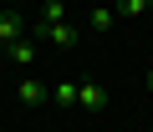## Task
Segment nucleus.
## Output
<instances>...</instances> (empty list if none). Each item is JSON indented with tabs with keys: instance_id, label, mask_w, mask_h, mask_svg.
<instances>
[{
	"instance_id": "8",
	"label": "nucleus",
	"mask_w": 153,
	"mask_h": 132,
	"mask_svg": "<svg viewBox=\"0 0 153 132\" xmlns=\"http://www.w3.org/2000/svg\"><path fill=\"white\" fill-rule=\"evenodd\" d=\"M112 10H117V15H128V21H138V15L148 10V0H117Z\"/></svg>"
},
{
	"instance_id": "6",
	"label": "nucleus",
	"mask_w": 153,
	"mask_h": 132,
	"mask_svg": "<svg viewBox=\"0 0 153 132\" xmlns=\"http://www.w3.org/2000/svg\"><path fill=\"white\" fill-rule=\"evenodd\" d=\"M112 21H117V10H112V5H97V10L87 15V26H92V31H112Z\"/></svg>"
},
{
	"instance_id": "10",
	"label": "nucleus",
	"mask_w": 153,
	"mask_h": 132,
	"mask_svg": "<svg viewBox=\"0 0 153 132\" xmlns=\"http://www.w3.org/2000/svg\"><path fill=\"white\" fill-rule=\"evenodd\" d=\"M148 92H153V71H148Z\"/></svg>"
},
{
	"instance_id": "3",
	"label": "nucleus",
	"mask_w": 153,
	"mask_h": 132,
	"mask_svg": "<svg viewBox=\"0 0 153 132\" xmlns=\"http://www.w3.org/2000/svg\"><path fill=\"white\" fill-rule=\"evenodd\" d=\"M26 36V21H21V10H0V51L5 46H16Z\"/></svg>"
},
{
	"instance_id": "4",
	"label": "nucleus",
	"mask_w": 153,
	"mask_h": 132,
	"mask_svg": "<svg viewBox=\"0 0 153 132\" xmlns=\"http://www.w3.org/2000/svg\"><path fill=\"white\" fill-rule=\"evenodd\" d=\"M76 107L102 112V107H107V87H97V81H82V87H76Z\"/></svg>"
},
{
	"instance_id": "1",
	"label": "nucleus",
	"mask_w": 153,
	"mask_h": 132,
	"mask_svg": "<svg viewBox=\"0 0 153 132\" xmlns=\"http://www.w3.org/2000/svg\"><path fill=\"white\" fill-rule=\"evenodd\" d=\"M31 41H51V46H76V26H66V21H56V26H36L31 31Z\"/></svg>"
},
{
	"instance_id": "9",
	"label": "nucleus",
	"mask_w": 153,
	"mask_h": 132,
	"mask_svg": "<svg viewBox=\"0 0 153 132\" xmlns=\"http://www.w3.org/2000/svg\"><path fill=\"white\" fill-rule=\"evenodd\" d=\"M41 21H46V26L66 21V5H61V0H46V5H41Z\"/></svg>"
},
{
	"instance_id": "5",
	"label": "nucleus",
	"mask_w": 153,
	"mask_h": 132,
	"mask_svg": "<svg viewBox=\"0 0 153 132\" xmlns=\"http://www.w3.org/2000/svg\"><path fill=\"white\" fill-rule=\"evenodd\" d=\"M5 56H10L16 66H36V41H31V36H21L16 46H5Z\"/></svg>"
},
{
	"instance_id": "11",
	"label": "nucleus",
	"mask_w": 153,
	"mask_h": 132,
	"mask_svg": "<svg viewBox=\"0 0 153 132\" xmlns=\"http://www.w3.org/2000/svg\"><path fill=\"white\" fill-rule=\"evenodd\" d=\"M148 5H153V0H148Z\"/></svg>"
},
{
	"instance_id": "7",
	"label": "nucleus",
	"mask_w": 153,
	"mask_h": 132,
	"mask_svg": "<svg viewBox=\"0 0 153 132\" xmlns=\"http://www.w3.org/2000/svg\"><path fill=\"white\" fill-rule=\"evenodd\" d=\"M51 102H61V107H76V81H56V87H51Z\"/></svg>"
},
{
	"instance_id": "2",
	"label": "nucleus",
	"mask_w": 153,
	"mask_h": 132,
	"mask_svg": "<svg viewBox=\"0 0 153 132\" xmlns=\"http://www.w3.org/2000/svg\"><path fill=\"white\" fill-rule=\"evenodd\" d=\"M16 97H21L26 107H46V102H51V87H46L41 76H21V87H16Z\"/></svg>"
}]
</instances>
